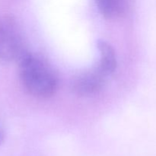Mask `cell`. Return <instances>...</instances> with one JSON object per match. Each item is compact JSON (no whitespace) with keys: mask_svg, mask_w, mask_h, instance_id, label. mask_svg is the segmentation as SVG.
Returning <instances> with one entry per match:
<instances>
[{"mask_svg":"<svg viewBox=\"0 0 156 156\" xmlns=\"http://www.w3.org/2000/svg\"><path fill=\"white\" fill-rule=\"evenodd\" d=\"M18 62L21 83L30 94L45 98L54 94L57 80L44 61L26 52Z\"/></svg>","mask_w":156,"mask_h":156,"instance_id":"cell-1","label":"cell"},{"mask_svg":"<svg viewBox=\"0 0 156 156\" xmlns=\"http://www.w3.org/2000/svg\"><path fill=\"white\" fill-rule=\"evenodd\" d=\"M26 52L15 18L10 15L0 16V60L18 62Z\"/></svg>","mask_w":156,"mask_h":156,"instance_id":"cell-2","label":"cell"},{"mask_svg":"<svg viewBox=\"0 0 156 156\" xmlns=\"http://www.w3.org/2000/svg\"><path fill=\"white\" fill-rule=\"evenodd\" d=\"M107 76L98 66L74 78L71 84L72 90L79 96L92 95L101 89Z\"/></svg>","mask_w":156,"mask_h":156,"instance_id":"cell-3","label":"cell"},{"mask_svg":"<svg viewBox=\"0 0 156 156\" xmlns=\"http://www.w3.org/2000/svg\"><path fill=\"white\" fill-rule=\"evenodd\" d=\"M99 12L107 19H115L124 15L129 0H94Z\"/></svg>","mask_w":156,"mask_h":156,"instance_id":"cell-4","label":"cell"},{"mask_svg":"<svg viewBox=\"0 0 156 156\" xmlns=\"http://www.w3.org/2000/svg\"><path fill=\"white\" fill-rule=\"evenodd\" d=\"M97 45L101 55L98 67L108 76L115 71L117 67L115 52L112 46L103 40L98 41Z\"/></svg>","mask_w":156,"mask_h":156,"instance_id":"cell-5","label":"cell"},{"mask_svg":"<svg viewBox=\"0 0 156 156\" xmlns=\"http://www.w3.org/2000/svg\"><path fill=\"white\" fill-rule=\"evenodd\" d=\"M5 141V133L3 129H2L1 126H0V146L3 144Z\"/></svg>","mask_w":156,"mask_h":156,"instance_id":"cell-6","label":"cell"}]
</instances>
